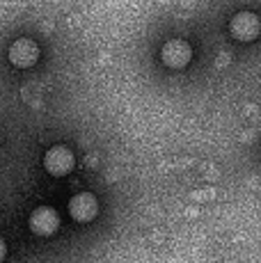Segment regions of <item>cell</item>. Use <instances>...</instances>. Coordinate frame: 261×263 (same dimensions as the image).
Masks as SVG:
<instances>
[{"label":"cell","mask_w":261,"mask_h":263,"mask_svg":"<svg viewBox=\"0 0 261 263\" xmlns=\"http://www.w3.org/2000/svg\"><path fill=\"white\" fill-rule=\"evenodd\" d=\"M5 254H7V245H5V240L0 238V263L5 261Z\"/></svg>","instance_id":"52a82bcc"},{"label":"cell","mask_w":261,"mask_h":263,"mask_svg":"<svg viewBox=\"0 0 261 263\" xmlns=\"http://www.w3.org/2000/svg\"><path fill=\"white\" fill-rule=\"evenodd\" d=\"M39 60V46L32 39H16V42L9 46V62L18 69H28L34 67Z\"/></svg>","instance_id":"8992f818"},{"label":"cell","mask_w":261,"mask_h":263,"mask_svg":"<svg viewBox=\"0 0 261 263\" xmlns=\"http://www.w3.org/2000/svg\"><path fill=\"white\" fill-rule=\"evenodd\" d=\"M99 213V201L92 192H78L69 199V215L76 222H92Z\"/></svg>","instance_id":"5b68a950"},{"label":"cell","mask_w":261,"mask_h":263,"mask_svg":"<svg viewBox=\"0 0 261 263\" xmlns=\"http://www.w3.org/2000/svg\"><path fill=\"white\" fill-rule=\"evenodd\" d=\"M160 60H163V64L170 69H183V67H188V62L193 60V48H190L188 42L172 39V42L163 44V48H160Z\"/></svg>","instance_id":"3957f363"},{"label":"cell","mask_w":261,"mask_h":263,"mask_svg":"<svg viewBox=\"0 0 261 263\" xmlns=\"http://www.w3.org/2000/svg\"><path fill=\"white\" fill-rule=\"evenodd\" d=\"M73 165H76V158H73L71 149L64 144L51 146L44 156V167L51 176H67L73 170Z\"/></svg>","instance_id":"6da1fadb"},{"label":"cell","mask_w":261,"mask_h":263,"mask_svg":"<svg viewBox=\"0 0 261 263\" xmlns=\"http://www.w3.org/2000/svg\"><path fill=\"white\" fill-rule=\"evenodd\" d=\"M229 32L236 42H254L261 32V18L254 12H238L229 21Z\"/></svg>","instance_id":"7a4b0ae2"},{"label":"cell","mask_w":261,"mask_h":263,"mask_svg":"<svg viewBox=\"0 0 261 263\" xmlns=\"http://www.w3.org/2000/svg\"><path fill=\"white\" fill-rule=\"evenodd\" d=\"M28 224L34 236H53L60 227V215L51 206H39L30 213Z\"/></svg>","instance_id":"277c9868"}]
</instances>
